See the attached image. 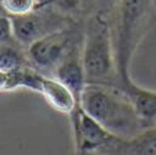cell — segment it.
Masks as SVG:
<instances>
[{
    "label": "cell",
    "mask_w": 156,
    "mask_h": 155,
    "mask_svg": "<svg viewBox=\"0 0 156 155\" xmlns=\"http://www.w3.org/2000/svg\"><path fill=\"white\" fill-rule=\"evenodd\" d=\"M81 108L114 137L128 140L144 130L135 109L120 86L86 85Z\"/></svg>",
    "instance_id": "obj_1"
},
{
    "label": "cell",
    "mask_w": 156,
    "mask_h": 155,
    "mask_svg": "<svg viewBox=\"0 0 156 155\" xmlns=\"http://www.w3.org/2000/svg\"><path fill=\"white\" fill-rule=\"evenodd\" d=\"M82 65L87 85L120 86L113 25L97 14L89 16L84 23Z\"/></svg>",
    "instance_id": "obj_2"
},
{
    "label": "cell",
    "mask_w": 156,
    "mask_h": 155,
    "mask_svg": "<svg viewBox=\"0 0 156 155\" xmlns=\"http://www.w3.org/2000/svg\"><path fill=\"white\" fill-rule=\"evenodd\" d=\"M84 24L76 23L66 29L55 31L26 47L31 67L47 76H53L61 62L83 42Z\"/></svg>",
    "instance_id": "obj_3"
},
{
    "label": "cell",
    "mask_w": 156,
    "mask_h": 155,
    "mask_svg": "<svg viewBox=\"0 0 156 155\" xmlns=\"http://www.w3.org/2000/svg\"><path fill=\"white\" fill-rule=\"evenodd\" d=\"M11 20L14 38L23 47H27L38 38H42L55 31L66 29L77 23L55 9L45 6H37L32 13L24 16L11 17Z\"/></svg>",
    "instance_id": "obj_4"
},
{
    "label": "cell",
    "mask_w": 156,
    "mask_h": 155,
    "mask_svg": "<svg viewBox=\"0 0 156 155\" xmlns=\"http://www.w3.org/2000/svg\"><path fill=\"white\" fill-rule=\"evenodd\" d=\"M69 119L72 124L76 155H110L116 144L122 140L105 130L82 108L78 109Z\"/></svg>",
    "instance_id": "obj_5"
},
{
    "label": "cell",
    "mask_w": 156,
    "mask_h": 155,
    "mask_svg": "<svg viewBox=\"0 0 156 155\" xmlns=\"http://www.w3.org/2000/svg\"><path fill=\"white\" fill-rule=\"evenodd\" d=\"M37 93L41 94L55 110L68 115L69 118L81 108L80 101L72 91L53 76L42 73Z\"/></svg>",
    "instance_id": "obj_6"
},
{
    "label": "cell",
    "mask_w": 156,
    "mask_h": 155,
    "mask_svg": "<svg viewBox=\"0 0 156 155\" xmlns=\"http://www.w3.org/2000/svg\"><path fill=\"white\" fill-rule=\"evenodd\" d=\"M120 87L130 99L144 130L156 127V91L136 85L131 78L120 83Z\"/></svg>",
    "instance_id": "obj_7"
},
{
    "label": "cell",
    "mask_w": 156,
    "mask_h": 155,
    "mask_svg": "<svg viewBox=\"0 0 156 155\" xmlns=\"http://www.w3.org/2000/svg\"><path fill=\"white\" fill-rule=\"evenodd\" d=\"M110 155H156V127L143 130L131 139H122Z\"/></svg>",
    "instance_id": "obj_8"
},
{
    "label": "cell",
    "mask_w": 156,
    "mask_h": 155,
    "mask_svg": "<svg viewBox=\"0 0 156 155\" xmlns=\"http://www.w3.org/2000/svg\"><path fill=\"white\" fill-rule=\"evenodd\" d=\"M17 42L0 46V68L6 72H14L31 66L24 51Z\"/></svg>",
    "instance_id": "obj_9"
},
{
    "label": "cell",
    "mask_w": 156,
    "mask_h": 155,
    "mask_svg": "<svg viewBox=\"0 0 156 155\" xmlns=\"http://www.w3.org/2000/svg\"><path fill=\"white\" fill-rule=\"evenodd\" d=\"M38 5V0H0L2 8L9 16H24L32 13Z\"/></svg>",
    "instance_id": "obj_10"
},
{
    "label": "cell",
    "mask_w": 156,
    "mask_h": 155,
    "mask_svg": "<svg viewBox=\"0 0 156 155\" xmlns=\"http://www.w3.org/2000/svg\"><path fill=\"white\" fill-rule=\"evenodd\" d=\"M97 15L102 16L105 20L113 23L115 20V14H118L122 0H93Z\"/></svg>",
    "instance_id": "obj_11"
},
{
    "label": "cell",
    "mask_w": 156,
    "mask_h": 155,
    "mask_svg": "<svg viewBox=\"0 0 156 155\" xmlns=\"http://www.w3.org/2000/svg\"><path fill=\"white\" fill-rule=\"evenodd\" d=\"M16 44L14 38V30H12V20L2 8H0V46L2 45H10Z\"/></svg>",
    "instance_id": "obj_12"
},
{
    "label": "cell",
    "mask_w": 156,
    "mask_h": 155,
    "mask_svg": "<svg viewBox=\"0 0 156 155\" xmlns=\"http://www.w3.org/2000/svg\"><path fill=\"white\" fill-rule=\"evenodd\" d=\"M12 89H15L14 73L6 72V71L0 68V92L12 91Z\"/></svg>",
    "instance_id": "obj_13"
},
{
    "label": "cell",
    "mask_w": 156,
    "mask_h": 155,
    "mask_svg": "<svg viewBox=\"0 0 156 155\" xmlns=\"http://www.w3.org/2000/svg\"><path fill=\"white\" fill-rule=\"evenodd\" d=\"M88 155H107V154H88Z\"/></svg>",
    "instance_id": "obj_14"
}]
</instances>
